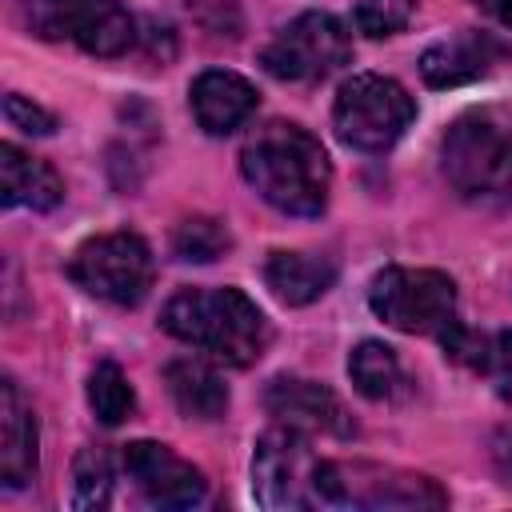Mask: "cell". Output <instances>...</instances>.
I'll return each instance as SVG.
<instances>
[{
  "label": "cell",
  "instance_id": "obj_28",
  "mask_svg": "<svg viewBox=\"0 0 512 512\" xmlns=\"http://www.w3.org/2000/svg\"><path fill=\"white\" fill-rule=\"evenodd\" d=\"M496 468H500L504 484H512V428H504L496 436Z\"/></svg>",
  "mask_w": 512,
  "mask_h": 512
},
{
  "label": "cell",
  "instance_id": "obj_5",
  "mask_svg": "<svg viewBox=\"0 0 512 512\" xmlns=\"http://www.w3.org/2000/svg\"><path fill=\"white\" fill-rule=\"evenodd\" d=\"M416 116L412 96L404 84L380 72H356L340 84L332 104V128L336 136L356 152H384L392 148Z\"/></svg>",
  "mask_w": 512,
  "mask_h": 512
},
{
  "label": "cell",
  "instance_id": "obj_17",
  "mask_svg": "<svg viewBox=\"0 0 512 512\" xmlns=\"http://www.w3.org/2000/svg\"><path fill=\"white\" fill-rule=\"evenodd\" d=\"M164 384H168L172 404L188 420H220L228 412V384L204 360H192V356L172 360L164 368Z\"/></svg>",
  "mask_w": 512,
  "mask_h": 512
},
{
  "label": "cell",
  "instance_id": "obj_4",
  "mask_svg": "<svg viewBox=\"0 0 512 512\" xmlns=\"http://www.w3.org/2000/svg\"><path fill=\"white\" fill-rule=\"evenodd\" d=\"M252 496L272 512L340 508V476L332 460H320L304 432L276 424L252 452Z\"/></svg>",
  "mask_w": 512,
  "mask_h": 512
},
{
  "label": "cell",
  "instance_id": "obj_3",
  "mask_svg": "<svg viewBox=\"0 0 512 512\" xmlns=\"http://www.w3.org/2000/svg\"><path fill=\"white\" fill-rule=\"evenodd\" d=\"M444 180L468 204H512V108L456 116L440 144Z\"/></svg>",
  "mask_w": 512,
  "mask_h": 512
},
{
  "label": "cell",
  "instance_id": "obj_6",
  "mask_svg": "<svg viewBox=\"0 0 512 512\" xmlns=\"http://www.w3.org/2000/svg\"><path fill=\"white\" fill-rule=\"evenodd\" d=\"M152 272V248L136 232L92 236L68 260V276L88 296L116 308H136L152 288Z\"/></svg>",
  "mask_w": 512,
  "mask_h": 512
},
{
  "label": "cell",
  "instance_id": "obj_23",
  "mask_svg": "<svg viewBox=\"0 0 512 512\" xmlns=\"http://www.w3.org/2000/svg\"><path fill=\"white\" fill-rule=\"evenodd\" d=\"M412 12H416V0H360L356 12H352V20H356V28L364 36L380 40V36L400 32L412 20Z\"/></svg>",
  "mask_w": 512,
  "mask_h": 512
},
{
  "label": "cell",
  "instance_id": "obj_16",
  "mask_svg": "<svg viewBox=\"0 0 512 512\" xmlns=\"http://www.w3.org/2000/svg\"><path fill=\"white\" fill-rule=\"evenodd\" d=\"M0 200L8 208H32V212H48L64 200V180L56 176L52 164L28 156L16 144L0 148Z\"/></svg>",
  "mask_w": 512,
  "mask_h": 512
},
{
  "label": "cell",
  "instance_id": "obj_19",
  "mask_svg": "<svg viewBox=\"0 0 512 512\" xmlns=\"http://www.w3.org/2000/svg\"><path fill=\"white\" fill-rule=\"evenodd\" d=\"M348 380L360 396L368 400H396L404 392V368H400V356L380 344V340H364L352 348L348 356Z\"/></svg>",
  "mask_w": 512,
  "mask_h": 512
},
{
  "label": "cell",
  "instance_id": "obj_18",
  "mask_svg": "<svg viewBox=\"0 0 512 512\" xmlns=\"http://www.w3.org/2000/svg\"><path fill=\"white\" fill-rule=\"evenodd\" d=\"M264 280L284 304H312L332 288L336 264L312 252H272L264 260Z\"/></svg>",
  "mask_w": 512,
  "mask_h": 512
},
{
  "label": "cell",
  "instance_id": "obj_22",
  "mask_svg": "<svg viewBox=\"0 0 512 512\" xmlns=\"http://www.w3.org/2000/svg\"><path fill=\"white\" fill-rule=\"evenodd\" d=\"M232 248V232L216 216H184L172 228V252L184 264H212Z\"/></svg>",
  "mask_w": 512,
  "mask_h": 512
},
{
  "label": "cell",
  "instance_id": "obj_26",
  "mask_svg": "<svg viewBox=\"0 0 512 512\" xmlns=\"http://www.w3.org/2000/svg\"><path fill=\"white\" fill-rule=\"evenodd\" d=\"M4 120H8L12 128L28 132V136H52V132H56V116L44 112L40 104L24 100L20 92H8V96H4Z\"/></svg>",
  "mask_w": 512,
  "mask_h": 512
},
{
  "label": "cell",
  "instance_id": "obj_11",
  "mask_svg": "<svg viewBox=\"0 0 512 512\" xmlns=\"http://www.w3.org/2000/svg\"><path fill=\"white\" fill-rule=\"evenodd\" d=\"M120 464L128 480L144 492V500L156 508H196L208 492L200 468H192L184 456H176L168 444H156V440L124 444Z\"/></svg>",
  "mask_w": 512,
  "mask_h": 512
},
{
  "label": "cell",
  "instance_id": "obj_9",
  "mask_svg": "<svg viewBox=\"0 0 512 512\" xmlns=\"http://www.w3.org/2000/svg\"><path fill=\"white\" fill-rule=\"evenodd\" d=\"M24 20L44 40H72L92 56H120L136 24L120 0H24Z\"/></svg>",
  "mask_w": 512,
  "mask_h": 512
},
{
  "label": "cell",
  "instance_id": "obj_10",
  "mask_svg": "<svg viewBox=\"0 0 512 512\" xmlns=\"http://www.w3.org/2000/svg\"><path fill=\"white\" fill-rule=\"evenodd\" d=\"M264 408L276 424L296 428L304 436L320 432V436H336L348 440L356 432V420L348 416L344 400L320 384V380H304V376H276L264 388Z\"/></svg>",
  "mask_w": 512,
  "mask_h": 512
},
{
  "label": "cell",
  "instance_id": "obj_29",
  "mask_svg": "<svg viewBox=\"0 0 512 512\" xmlns=\"http://www.w3.org/2000/svg\"><path fill=\"white\" fill-rule=\"evenodd\" d=\"M492 20H500L504 28H512V0H476Z\"/></svg>",
  "mask_w": 512,
  "mask_h": 512
},
{
  "label": "cell",
  "instance_id": "obj_12",
  "mask_svg": "<svg viewBox=\"0 0 512 512\" xmlns=\"http://www.w3.org/2000/svg\"><path fill=\"white\" fill-rule=\"evenodd\" d=\"M340 508H444L448 492L416 472L376 468V464H336Z\"/></svg>",
  "mask_w": 512,
  "mask_h": 512
},
{
  "label": "cell",
  "instance_id": "obj_1",
  "mask_svg": "<svg viewBox=\"0 0 512 512\" xmlns=\"http://www.w3.org/2000/svg\"><path fill=\"white\" fill-rule=\"evenodd\" d=\"M240 172L264 204L284 216H320L332 188V164L324 144L288 120H272L240 148Z\"/></svg>",
  "mask_w": 512,
  "mask_h": 512
},
{
  "label": "cell",
  "instance_id": "obj_15",
  "mask_svg": "<svg viewBox=\"0 0 512 512\" xmlns=\"http://www.w3.org/2000/svg\"><path fill=\"white\" fill-rule=\"evenodd\" d=\"M0 480L4 488L36 480V416L12 376L0 380Z\"/></svg>",
  "mask_w": 512,
  "mask_h": 512
},
{
  "label": "cell",
  "instance_id": "obj_2",
  "mask_svg": "<svg viewBox=\"0 0 512 512\" xmlns=\"http://www.w3.org/2000/svg\"><path fill=\"white\" fill-rule=\"evenodd\" d=\"M160 324L168 336L232 368L256 364L272 340L268 316L240 288H184L164 304Z\"/></svg>",
  "mask_w": 512,
  "mask_h": 512
},
{
  "label": "cell",
  "instance_id": "obj_8",
  "mask_svg": "<svg viewBox=\"0 0 512 512\" xmlns=\"http://www.w3.org/2000/svg\"><path fill=\"white\" fill-rule=\"evenodd\" d=\"M368 304L388 328L436 336L456 316V284L436 268H384L372 276Z\"/></svg>",
  "mask_w": 512,
  "mask_h": 512
},
{
  "label": "cell",
  "instance_id": "obj_13",
  "mask_svg": "<svg viewBox=\"0 0 512 512\" xmlns=\"http://www.w3.org/2000/svg\"><path fill=\"white\" fill-rule=\"evenodd\" d=\"M508 56H512V48L496 32L460 28V32H452V36H444V40L424 48L420 76L432 88H460V84L492 76Z\"/></svg>",
  "mask_w": 512,
  "mask_h": 512
},
{
  "label": "cell",
  "instance_id": "obj_25",
  "mask_svg": "<svg viewBox=\"0 0 512 512\" xmlns=\"http://www.w3.org/2000/svg\"><path fill=\"white\" fill-rule=\"evenodd\" d=\"M188 12L196 16V24L212 36H228L236 40L240 28H244V12H240V0H188Z\"/></svg>",
  "mask_w": 512,
  "mask_h": 512
},
{
  "label": "cell",
  "instance_id": "obj_27",
  "mask_svg": "<svg viewBox=\"0 0 512 512\" xmlns=\"http://www.w3.org/2000/svg\"><path fill=\"white\" fill-rule=\"evenodd\" d=\"M484 376L492 380L496 396H500L504 404H512V328H504V332H496V336H492Z\"/></svg>",
  "mask_w": 512,
  "mask_h": 512
},
{
  "label": "cell",
  "instance_id": "obj_20",
  "mask_svg": "<svg viewBox=\"0 0 512 512\" xmlns=\"http://www.w3.org/2000/svg\"><path fill=\"white\" fill-rule=\"evenodd\" d=\"M112 480H116V468H112V452L108 448H84L72 464V492H68V504L76 512H96L108 504L112 496Z\"/></svg>",
  "mask_w": 512,
  "mask_h": 512
},
{
  "label": "cell",
  "instance_id": "obj_24",
  "mask_svg": "<svg viewBox=\"0 0 512 512\" xmlns=\"http://www.w3.org/2000/svg\"><path fill=\"white\" fill-rule=\"evenodd\" d=\"M436 336H440V348H444V356H448V360H456V364H464V368H472V372H484V364H488V348H492V336L472 332V328H468V324H460L456 316H452Z\"/></svg>",
  "mask_w": 512,
  "mask_h": 512
},
{
  "label": "cell",
  "instance_id": "obj_21",
  "mask_svg": "<svg viewBox=\"0 0 512 512\" xmlns=\"http://www.w3.org/2000/svg\"><path fill=\"white\" fill-rule=\"evenodd\" d=\"M88 404H92L96 420L108 424V428H116V424H124V420L132 416L136 392H132L128 376L120 372V364L100 360V364L92 368V376H88Z\"/></svg>",
  "mask_w": 512,
  "mask_h": 512
},
{
  "label": "cell",
  "instance_id": "obj_7",
  "mask_svg": "<svg viewBox=\"0 0 512 512\" xmlns=\"http://www.w3.org/2000/svg\"><path fill=\"white\" fill-rule=\"evenodd\" d=\"M352 56V36L332 12H304L288 20L264 48L260 64L268 76L288 84H316Z\"/></svg>",
  "mask_w": 512,
  "mask_h": 512
},
{
  "label": "cell",
  "instance_id": "obj_14",
  "mask_svg": "<svg viewBox=\"0 0 512 512\" xmlns=\"http://www.w3.org/2000/svg\"><path fill=\"white\" fill-rule=\"evenodd\" d=\"M188 100H192V116L196 124L208 132V136H228L236 132L252 112H256V88L236 76V72H224V68H208L192 80L188 88Z\"/></svg>",
  "mask_w": 512,
  "mask_h": 512
}]
</instances>
